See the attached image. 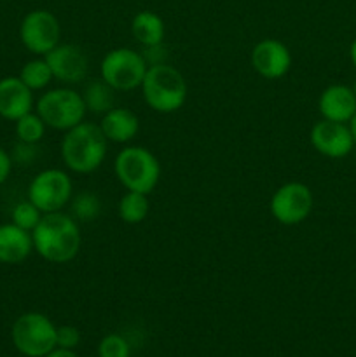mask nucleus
<instances>
[{
    "instance_id": "15",
    "label": "nucleus",
    "mask_w": 356,
    "mask_h": 357,
    "mask_svg": "<svg viewBox=\"0 0 356 357\" xmlns=\"http://www.w3.org/2000/svg\"><path fill=\"white\" fill-rule=\"evenodd\" d=\"M318 110L321 117L327 121L344 122L349 124L353 115L356 114V96L351 87L344 84L328 86L318 100Z\"/></svg>"
},
{
    "instance_id": "7",
    "label": "nucleus",
    "mask_w": 356,
    "mask_h": 357,
    "mask_svg": "<svg viewBox=\"0 0 356 357\" xmlns=\"http://www.w3.org/2000/svg\"><path fill=\"white\" fill-rule=\"evenodd\" d=\"M56 328L44 314L27 312L14 321L10 340L23 356L45 357L56 349Z\"/></svg>"
},
{
    "instance_id": "23",
    "label": "nucleus",
    "mask_w": 356,
    "mask_h": 357,
    "mask_svg": "<svg viewBox=\"0 0 356 357\" xmlns=\"http://www.w3.org/2000/svg\"><path fill=\"white\" fill-rule=\"evenodd\" d=\"M100 213L101 201L93 192H82L72 201V216L77 222H93Z\"/></svg>"
},
{
    "instance_id": "25",
    "label": "nucleus",
    "mask_w": 356,
    "mask_h": 357,
    "mask_svg": "<svg viewBox=\"0 0 356 357\" xmlns=\"http://www.w3.org/2000/svg\"><path fill=\"white\" fill-rule=\"evenodd\" d=\"M100 357H129V344L122 335L110 333L101 338L98 345Z\"/></svg>"
},
{
    "instance_id": "22",
    "label": "nucleus",
    "mask_w": 356,
    "mask_h": 357,
    "mask_svg": "<svg viewBox=\"0 0 356 357\" xmlns=\"http://www.w3.org/2000/svg\"><path fill=\"white\" fill-rule=\"evenodd\" d=\"M45 122L42 121L37 112L23 115L16 121V136L20 143H28V145H37L45 135Z\"/></svg>"
},
{
    "instance_id": "13",
    "label": "nucleus",
    "mask_w": 356,
    "mask_h": 357,
    "mask_svg": "<svg viewBox=\"0 0 356 357\" xmlns=\"http://www.w3.org/2000/svg\"><path fill=\"white\" fill-rule=\"evenodd\" d=\"M251 66L260 77L278 80L292 68V52L276 38H264L251 49Z\"/></svg>"
},
{
    "instance_id": "19",
    "label": "nucleus",
    "mask_w": 356,
    "mask_h": 357,
    "mask_svg": "<svg viewBox=\"0 0 356 357\" xmlns=\"http://www.w3.org/2000/svg\"><path fill=\"white\" fill-rule=\"evenodd\" d=\"M149 194H142V192L128 190L122 195L117 206L119 218L124 223H128V225H138V223H142L149 216Z\"/></svg>"
},
{
    "instance_id": "27",
    "label": "nucleus",
    "mask_w": 356,
    "mask_h": 357,
    "mask_svg": "<svg viewBox=\"0 0 356 357\" xmlns=\"http://www.w3.org/2000/svg\"><path fill=\"white\" fill-rule=\"evenodd\" d=\"M10 169H13V159H10L9 153L0 146V185L6 183V180L10 174Z\"/></svg>"
},
{
    "instance_id": "28",
    "label": "nucleus",
    "mask_w": 356,
    "mask_h": 357,
    "mask_svg": "<svg viewBox=\"0 0 356 357\" xmlns=\"http://www.w3.org/2000/svg\"><path fill=\"white\" fill-rule=\"evenodd\" d=\"M45 357H79V356H77L73 351H70V349L56 347V349H52V351L49 352Z\"/></svg>"
},
{
    "instance_id": "1",
    "label": "nucleus",
    "mask_w": 356,
    "mask_h": 357,
    "mask_svg": "<svg viewBox=\"0 0 356 357\" xmlns=\"http://www.w3.org/2000/svg\"><path fill=\"white\" fill-rule=\"evenodd\" d=\"M34 251L45 261L63 265L72 261L82 246L79 222L66 213H47L31 232Z\"/></svg>"
},
{
    "instance_id": "10",
    "label": "nucleus",
    "mask_w": 356,
    "mask_h": 357,
    "mask_svg": "<svg viewBox=\"0 0 356 357\" xmlns=\"http://www.w3.org/2000/svg\"><path fill=\"white\" fill-rule=\"evenodd\" d=\"M21 44L35 56H45L59 44L61 26L51 10L35 9L23 17L20 24Z\"/></svg>"
},
{
    "instance_id": "5",
    "label": "nucleus",
    "mask_w": 356,
    "mask_h": 357,
    "mask_svg": "<svg viewBox=\"0 0 356 357\" xmlns=\"http://www.w3.org/2000/svg\"><path fill=\"white\" fill-rule=\"evenodd\" d=\"M35 112L40 115L47 128L56 131H68L84 121L87 110L82 94L72 87H56L45 91L38 98Z\"/></svg>"
},
{
    "instance_id": "8",
    "label": "nucleus",
    "mask_w": 356,
    "mask_h": 357,
    "mask_svg": "<svg viewBox=\"0 0 356 357\" xmlns=\"http://www.w3.org/2000/svg\"><path fill=\"white\" fill-rule=\"evenodd\" d=\"M72 194L73 183L70 176L66 171L56 167L37 173L28 185V201L44 215L63 211V208L72 201Z\"/></svg>"
},
{
    "instance_id": "9",
    "label": "nucleus",
    "mask_w": 356,
    "mask_h": 357,
    "mask_svg": "<svg viewBox=\"0 0 356 357\" xmlns=\"http://www.w3.org/2000/svg\"><path fill=\"white\" fill-rule=\"evenodd\" d=\"M313 192L307 185L300 181H288L272 194L269 211L278 223L293 227L307 220L313 211Z\"/></svg>"
},
{
    "instance_id": "29",
    "label": "nucleus",
    "mask_w": 356,
    "mask_h": 357,
    "mask_svg": "<svg viewBox=\"0 0 356 357\" xmlns=\"http://www.w3.org/2000/svg\"><path fill=\"white\" fill-rule=\"evenodd\" d=\"M349 58H351L353 66L356 68V38L351 42V47H349Z\"/></svg>"
},
{
    "instance_id": "17",
    "label": "nucleus",
    "mask_w": 356,
    "mask_h": 357,
    "mask_svg": "<svg viewBox=\"0 0 356 357\" xmlns=\"http://www.w3.org/2000/svg\"><path fill=\"white\" fill-rule=\"evenodd\" d=\"M100 128L103 131L105 138L114 143H128L138 135L140 119L129 108L114 107L103 114L100 122Z\"/></svg>"
},
{
    "instance_id": "24",
    "label": "nucleus",
    "mask_w": 356,
    "mask_h": 357,
    "mask_svg": "<svg viewBox=\"0 0 356 357\" xmlns=\"http://www.w3.org/2000/svg\"><path fill=\"white\" fill-rule=\"evenodd\" d=\"M42 216H44V213L37 206L31 204L30 201H23L14 206L13 213H10V222L20 227V229L34 232V229L38 225Z\"/></svg>"
},
{
    "instance_id": "16",
    "label": "nucleus",
    "mask_w": 356,
    "mask_h": 357,
    "mask_svg": "<svg viewBox=\"0 0 356 357\" xmlns=\"http://www.w3.org/2000/svg\"><path fill=\"white\" fill-rule=\"evenodd\" d=\"M34 251L31 232L20 229L17 225L2 223L0 225V264L20 265Z\"/></svg>"
},
{
    "instance_id": "30",
    "label": "nucleus",
    "mask_w": 356,
    "mask_h": 357,
    "mask_svg": "<svg viewBox=\"0 0 356 357\" xmlns=\"http://www.w3.org/2000/svg\"><path fill=\"white\" fill-rule=\"evenodd\" d=\"M349 129H351L353 139H355V145H356V114L353 115V119L349 121Z\"/></svg>"
},
{
    "instance_id": "4",
    "label": "nucleus",
    "mask_w": 356,
    "mask_h": 357,
    "mask_svg": "<svg viewBox=\"0 0 356 357\" xmlns=\"http://www.w3.org/2000/svg\"><path fill=\"white\" fill-rule=\"evenodd\" d=\"M114 173L126 190L150 194L159 183L161 164L149 149L131 145L117 153Z\"/></svg>"
},
{
    "instance_id": "2",
    "label": "nucleus",
    "mask_w": 356,
    "mask_h": 357,
    "mask_svg": "<svg viewBox=\"0 0 356 357\" xmlns=\"http://www.w3.org/2000/svg\"><path fill=\"white\" fill-rule=\"evenodd\" d=\"M108 152V139L100 124L82 121L65 131L59 153L66 169L77 174H89L103 164Z\"/></svg>"
},
{
    "instance_id": "14",
    "label": "nucleus",
    "mask_w": 356,
    "mask_h": 357,
    "mask_svg": "<svg viewBox=\"0 0 356 357\" xmlns=\"http://www.w3.org/2000/svg\"><path fill=\"white\" fill-rule=\"evenodd\" d=\"M34 110V91L24 86L20 77L0 80V117L16 122Z\"/></svg>"
},
{
    "instance_id": "12",
    "label": "nucleus",
    "mask_w": 356,
    "mask_h": 357,
    "mask_svg": "<svg viewBox=\"0 0 356 357\" xmlns=\"http://www.w3.org/2000/svg\"><path fill=\"white\" fill-rule=\"evenodd\" d=\"M44 58L51 68L52 77L66 86L82 82L89 72V59L86 52L75 44H58Z\"/></svg>"
},
{
    "instance_id": "26",
    "label": "nucleus",
    "mask_w": 356,
    "mask_h": 357,
    "mask_svg": "<svg viewBox=\"0 0 356 357\" xmlns=\"http://www.w3.org/2000/svg\"><path fill=\"white\" fill-rule=\"evenodd\" d=\"M80 344V331L75 326H58L56 328V347L61 349H73Z\"/></svg>"
},
{
    "instance_id": "6",
    "label": "nucleus",
    "mask_w": 356,
    "mask_h": 357,
    "mask_svg": "<svg viewBox=\"0 0 356 357\" xmlns=\"http://www.w3.org/2000/svg\"><path fill=\"white\" fill-rule=\"evenodd\" d=\"M149 70L145 56L131 47L108 51L100 63L101 80L114 91H133L142 86Z\"/></svg>"
},
{
    "instance_id": "3",
    "label": "nucleus",
    "mask_w": 356,
    "mask_h": 357,
    "mask_svg": "<svg viewBox=\"0 0 356 357\" xmlns=\"http://www.w3.org/2000/svg\"><path fill=\"white\" fill-rule=\"evenodd\" d=\"M140 89L145 103L157 114H175L187 101L185 77L168 63L150 65Z\"/></svg>"
},
{
    "instance_id": "18",
    "label": "nucleus",
    "mask_w": 356,
    "mask_h": 357,
    "mask_svg": "<svg viewBox=\"0 0 356 357\" xmlns=\"http://www.w3.org/2000/svg\"><path fill=\"white\" fill-rule=\"evenodd\" d=\"M131 31L133 37L143 47H152V45L163 44L166 26H164V20L159 14L152 13V10H142L133 17Z\"/></svg>"
},
{
    "instance_id": "11",
    "label": "nucleus",
    "mask_w": 356,
    "mask_h": 357,
    "mask_svg": "<svg viewBox=\"0 0 356 357\" xmlns=\"http://www.w3.org/2000/svg\"><path fill=\"white\" fill-rule=\"evenodd\" d=\"M309 139L313 149L328 159H342L349 155L355 146L349 124L321 119L311 128Z\"/></svg>"
},
{
    "instance_id": "31",
    "label": "nucleus",
    "mask_w": 356,
    "mask_h": 357,
    "mask_svg": "<svg viewBox=\"0 0 356 357\" xmlns=\"http://www.w3.org/2000/svg\"><path fill=\"white\" fill-rule=\"evenodd\" d=\"M351 89H353V93H355V96H356V80H355V84H353Z\"/></svg>"
},
{
    "instance_id": "20",
    "label": "nucleus",
    "mask_w": 356,
    "mask_h": 357,
    "mask_svg": "<svg viewBox=\"0 0 356 357\" xmlns=\"http://www.w3.org/2000/svg\"><path fill=\"white\" fill-rule=\"evenodd\" d=\"M114 93L115 91L105 80L100 79L89 82L82 91V100L84 105H86V110L93 112V114H107L108 110L114 108Z\"/></svg>"
},
{
    "instance_id": "21",
    "label": "nucleus",
    "mask_w": 356,
    "mask_h": 357,
    "mask_svg": "<svg viewBox=\"0 0 356 357\" xmlns=\"http://www.w3.org/2000/svg\"><path fill=\"white\" fill-rule=\"evenodd\" d=\"M17 77H20L24 82V86L30 87L31 91L45 89V87L51 84V80L54 79L45 58H35L24 63Z\"/></svg>"
}]
</instances>
